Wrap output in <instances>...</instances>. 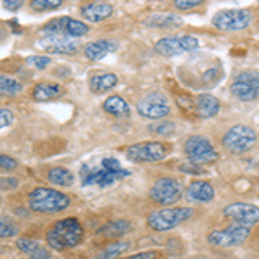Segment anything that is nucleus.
Masks as SVG:
<instances>
[{
  "label": "nucleus",
  "instance_id": "f257e3e1",
  "mask_svg": "<svg viewBox=\"0 0 259 259\" xmlns=\"http://www.w3.org/2000/svg\"><path fill=\"white\" fill-rule=\"evenodd\" d=\"M71 204V197L56 189H47V187H38L33 189L28 195V206L33 212H41V214H54L68 209Z\"/></svg>",
  "mask_w": 259,
  "mask_h": 259
},
{
  "label": "nucleus",
  "instance_id": "f03ea898",
  "mask_svg": "<svg viewBox=\"0 0 259 259\" xmlns=\"http://www.w3.org/2000/svg\"><path fill=\"white\" fill-rule=\"evenodd\" d=\"M83 239V227L76 218H66L47 232V244L56 250L73 249Z\"/></svg>",
  "mask_w": 259,
  "mask_h": 259
},
{
  "label": "nucleus",
  "instance_id": "7ed1b4c3",
  "mask_svg": "<svg viewBox=\"0 0 259 259\" xmlns=\"http://www.w3.org/2000/svg\"><path fill=\"white\" fill-rule=\"evenodd\" d=\"M194 216L192 207H173L164 206L162 209L152 211L147 216V227L154 232H169V230L180 227Z\"/></svg>",
  "mask_w": 259,
  "mask_h": 259
},
{
  "label": "nucleus",
  "instance_id": "20e7f679",
  "mask_svg": "<svg viewBox=\"0 0 259 259\" xmlns=\"http://www.w3.org/2000/svg\"><path fill=\"white\" fill-rule=\"evenodd\" d=\"M257 144V133L247 124H233L221 139V145L230 154H245Z\"/></svg>",
  "mask_w": 259,
  "mask_h": 259
},
{
  "label": "nucleus",
  "instance_id": "39448f33",
  "mask_svg": "<svg viewBox=\"0 0 259 259\" xmlns=\"http://www.w3.org/2000/svg\"><path fill=\"white\" fill-rule=\"evenodd\" d=\"M183 152L189 157L190 162H195L199 166L211 164V162L218 161L220 152L214 147V144L204 135H192L185 140L183 145Z\"/></svg>",
  "mask_w": 259,
  "mask_h": 259
},
{
  "label": "nucleus",
  "instance_id": "423d86ee",
  "mask_svg": "<svg viewBox=\"0 0 259 259\" xmlns=\"http://www.w3.org/2000/svg\"><path fill=\"white\" fill-rule=\"evenodd\" d=\"M230 94L240 102H254L259 99V71L244 69L230 83Z\"/></svg>",
  "mask_w": 259,
  "mask_h": 259
},
{
  "label": "nucleus",
  "instance_id": "0eeeda50",
  "mask_svg": "<svg viewBox=\"0 0 259 259\" xmlns=\"http://www.w3.org/2000/svg\"><path fill=\"white\" fill-rule=\"evenodd\" d=\"M250 235V228L240 223H232L227 228L221 230H212L207 235V244L212 247H221V249H230L242 245Z\"/></svg>",
  "mask_w": 259,
  "mask_h": 259
},
{
  "label": "nucleus",
  "instance_id": "6e6552de",
  "mask_svg": "<svg viewBox=\"0 0 259 259\" xmlns=\"http://www.w3.org/2000/svg\"><path fill=\"white\" fill-rule=\"evenodd\" d=\"M152 202L159 204V206H173L177 204L183 195V187L177 178L173 177H162L156 180L152 189L149 192Z\"/></svg>",
  "mask_w": 259,
  "mask_h": 259
},
{
  "label": "nucleus",
  "instance_id": "1a4fd4ad",
  "mask_svg": "<svg viewBox=\"0 0 259 259\" xmlns=\"http://www.w3.org/2000/svg\"><path fill=\"white\" fill-rule=\"evenodd\" d=\"M252 23V14L247 9H225L212 16V26L221 31L247 30Z\"/></svg>",
  "mask_w": 259,
  "mask_h": 259
},
{
  "label": "nucleus",
  "instance_id": "9d476101",
  "mask_svg": "<svg viewBox=\"0 0 259 259\" xmlns=\"http://www.w3.org/2000/svg\"><path fill=\"white\" fill-rule=\"evenodd\" d=\"M168 147L161 142H140L126 149V157L133 162H159L168 156Z\"/></svg>",
  "mask_w": 259,
  "mask_h": 259
},
{
  "label": "nucleus",
  "instance_id": "9b49d317",
  "mask_svg": "<svg viewBox=\"0 0 259 259\" xmlns=\"http://www.w3.org/2000/svg\"><path fill=\"white\" fill-rule=\"evenodd\" d=\"M90 31V26L85 21L73 19V18H57L49 21L47 24L41 26V35H66L71 38H80Z\"/></svg>",
  "mask_w": 259,
  "mask_h": 259
},
{
  "label": "nucleus",
  "instance_id": "f8f14e48",
  "mask_svg": "<svg viewBox=\"0 0 259 259\" xmlns=\"http://www.w3.org/2000/svg\"><path fill=\"white\" fill-rule=\"evenodd\" d=\"M169 111L171 107L168 99L161 92H152V94L145 95L144 99H140L139 104H137V112L145 119H152V121L164 119L169 114Z\"/></svg>",
  "mask_w": 259,
  "mask_h": 259
},
{
  "label": "nucleus",
  "instance_id": "ddd939ff",
  "mask_svg": "<svg viewBox=\"0 0 259 259\" xmlns=\"http://www.w3.org/2000/svg\"><path fill=\"white\" fill-rule=\"evenodd\" d=\"M156 52L164 57L180 56L185 52H194L199 49V40L192 35H180V36H164L156 41Z\"/></svg>",
  "mask_w": 259,
  "mask_h": 259
},
{
  "label": "nucleus",
  "instance_id": "4468645a",
  "mask_svg": "<svg viewBox=\"0 0 259 259\" xmlns=\"http://www.w3.org/2000/svg\"><path fill=\"white\" fill-rule=\"evenodd\" d=\"M81 183L83 185H99V187H109L118 180L126 178L130 175V171L119 168V169H111L106 166H100L99 169H92L90 166H83L81 171Z\"/></svg>",
  "mask_w": 259,
  "mask_h": 259
},
{
  "label": "nucleus",
  "instance_id": "2eb2a0df",
  "mask_svg": "<svg viewBox=\"0 0 259 259\" xmlns=\"http://www.w3.org/2000/svg\"><path fill=\"white\" fill-rule=\"evenodd\" d=\"M225 218H228L233 223H240L245 227H254L256 223H259V207L252 206V204H245V202H233L228 204L223 209Z\"/></svg>",
  "mask_w": 259,
  "mask_h": 259
},
{
  "label": "nucleus",
  "instance_id": "dca6fc26",
  "mask_svg": "<svg viewBox=\"0 0 259 259\" xmlns=\"http://www.w3.org/2000/svg\"><path fill=\"white\" fill-rule=\"evenodd\" d=\"M36 47H40L41 50L50 54H66V56H71V54H76L80 50V44L66 35H45L36 41Z\"/></svg>",
  "mask_w": 259,
  "mask_h": 259
},
{
  "label": "nucleus",
  "instance_id": "f3484780",
  "mask_svg": "<svg viewBox=\"0 0 259 259\" xmlns=\"http://www.w3.org/2000/svg\"><path fill=\"white\" fill-rule=\"evenodd\" d=\"M81 16L90 23H102L104 19L112 16V6L106 0H94L81 7Z\"/></svg>",
  "mask_w": 259,
  "mask_h": 259
},
{
  "label": "nucleus",
  "instance_id": "a211bd4d",
  "mask_svg": "<svg viewBox=\"0 0 259 259\" xmlns=\"http://www.w3.org/2000/svg\"><path fill=\"white\" fill-rule=\"evenodd\" d=\"M187 199L197 204H207L214 199V189H212L209 182L195 180V182H192L189 185V189H187Z\"/></svg>",
  "mask_w": 259,
  "mask_h": 259
},
{
  "label": "nucleus",
  "instance_id": "6ab92c4d",
  "mask_svg": "<svg viewBox=\"0 0 259 259\" xmlns=\"http://www.w3.org/2000/svg\"><path fill=\"white\" fill-rule=\"evenodd\" d=\"M220 109H221V104L214 95L200 94L195 97V114H197L199 118L211 119L218 114Z\"/></svg>",
  "mask_w": 259,
  "mask_h": 259
},
{
  "label": "nucleus",
  "instance_id": "aec40b11",
  "mask_svg": "<svg viewBox=\"0 0 259 259\" xmlns=\"http://www.w3.org/2000/svg\"><path fill=\"white\" fill-rule=\"evenodd\" d=\"M116 49H118V44L112 40H95L87 45L83 54H85V57L89 61H100V59H104L107 54L114 52Z\"/></svg>",
  "mask_w": 259,
  "mask_h": 259
},
{
  "label": "nucleus",
  "instance_id": "412c9836",
  "mask_svg": "<svg viewBox=\"0 0 259 259\" xmlns=\"http://www.w3.org/2000/svg\"><path fill=\"white\" fill-rule=\"evenodd\" d=\"M61 95H64V89L57 83H38V85L33 89L31 97L36 102H49V100L59 99Z\"/></svg>",
  "mask_w": 259,
  "mask_h": 259
},
{
  "label": "nucleus",
  "instance_id": "4be33fe9",
  "mask_svg": "<svg viewBox=\"0 0 259 259\" xmlns=\"http://www.w3.org/2000/svg\"><path fill=\"white\" fill-rule=\"evenodd\" d=\"M118 85V76L114 73H99L94 74L89 81V87L94 94H106Z\"/></svg>",
  "mask_w": 259,
  "mask_h": 259
},
{
  "label": "nucleus",
  "instance_id": "5701e85b",
  "mask_svg": "<svg viewBox=\"0 0 259 259\" xmlns=\"http://www.w3.org/2000/svg\"><path fill=\"white\" fill-rule=\"evenodd\" d=\"M102 109L107 112V114L114 116V118H128L132 114V109H130L128 102L119 95H111L107 97L106 102L102 104Z\"/></svg>",
  "mask_w": 259,
  "mask_h": 259
},
{
  "label": "nucleus",
  "instance_id": "b1692460",
  "mask_svg": "<svg viewBox=\"0 0 259 259\" xmlns=\"http://www.w3.org/2000/svg\"><path fill=\"white\" fill-rule=\"evenodd\" d=\"M18 247L23 250L24 254L31 256V259H49L50 254L49 250L40 245L36 240H31V239H19L18 240Z\"/></svg>",
  "mask_w": 259,
  "mask_h": 259
},
{
  "label": "nucleus",
  "instance_id": "393cba45",
  "mask_svg": "<svg viewBox=\"0 0 259 259\" xmlns=\"http://www.w3.org/2000/svg\"><path fill=\"white\" fill-rule=\"evenodd\" d=\"M132 230V223L126 220H118V221H111V223L104 225L102 228L99 230L100 237H107V239H112V237H121L124 233H128Z\"/></svg>",
  "mask_w": 259,
  "mask_h": 259
},
{
  "label": "nucleus",
  "instance_id": "a878e982",
  "mask_svg": "<svg viewBox=\"0 0 259 259\" xmlns=\"http://www.w3.org/2000/svg\"><path fill=\"white\" fill-rule=\"evenodd\" d=\"M145 23L152 28H175L182 24V19L175 14H169V12H164V14H152L149 16Z\"/></svg>",
  "mask_w": 259,
  "mask_h": 259
},
{
  "label": "nucleus",
  "instance_id": "bb28decb",
  "mask_svg": "<svg viewBox=\"0 0 259 259\" xmlns=\"http://www.w3.org/2000/svg\"><path fill=\"white\" fill-rule=\"evenodd\" d=\"M47 178L52 185H59V187H71L74 183V175L68 168H61V166L50 169Z\"/></svg>",
  "mask_w": 259,
  "mask_h": 259
},
{
  "label": "nucleus",
  "instance_id": "cd10ccee",
  "mask_svg": "<svg viewBox=\"0 0 259 259\" xmlns=\"http://www.w3.org/2000/svg\"><path fill=\"white\" fill-rule=\"evenodd\" d=\"M128 247H130V244L126 240H118V242H114V244H109L104 250H100L95 259H114V257H118L119 254H123Z\"/></svg>",
  "mask_w": 259,
  "mask_h": 259
},
{
  "label": "nucleus",
  "instance_id": "c85d7f7f",
  "mask_svg": "<svg viewBox=\"0 0 259 259\" xmlns=\"http://www.w3.org/2000/svg\"><path fill=\"white\" fill-rule=\"evenodd\" d=\"M23 92V85L16 78L0 74V95H18Z\"/></svg>",
  "mask_w": 259,
  "mask_h": 259
},
{
  "label": "nucleus",
  "instance_id": "c756f323",
  "mask_svg": "<svg viewBox=\"0 0 259 259\" xmlns=\"http://www.w3.org/2000/svg\"><path fill=\"white\" fill-rule=\"evenodd\" d=\"M175 130H177V124L171 123V121H166V119H159L157 123H154L149 126V132L157 137H169L175 133Z\"/></svg>",
  "mask_w": 259,
  "mask_h": 259
},
{
  "label": "nucleus",
  "instance_id": "7c9ffc66",
  "mask_svg": "<svg viewBox=\"0 0 259 259\" xmlns=\"http://www.w3.org/2000/svg\"><path fill=\"white\" fill-rule=\"evenodd\" d=\"M62 6V0H30V7L36 12H49L54 9H59Z\"/></svg>",
  "mask_w": 259,
  "mask_h": 259
},
{
  "label": "nucleus",
  "instance_id": "2f4dec72",
  "mask_svg": "<svg viewBox=\"0 0 259 259\" xmlns=\"http://www.w3.org/2000/svg\"><path fill=\"white\" fill-rule=\"evenodd\" d=\"M16 235H18V227L11 220L0 216V237L2 239H9V237H16Z\"/></svg>",
  "mask_w": 259,
  "mask_h": 259
},
{
  "label": "nucleus",
  "instance_id": "473e14b6",
  "mask_svg": "<svg viewBox=\"0 0 259 259\" xmlns=\"http://www.w3.org/2000/svg\"><path fill=\"white\" fill-rule=\"evenodd\" d=\"M26 62L36 69H45L47 66H50V62L52 61H50L49 56H31V57H28Z\"/></svg>",
  "mask_w": 259,
  "mask_h": 259
},
{
  "label": "nucleus",
  "instance_id": "72a5a7b5",
  "mask_svg": "<svg viewBox=\"0 0 259 259\" xmlns=\"http://www.w3.org/2000/svg\"><path fill=\"white\" fill-rule=\"evenodd\" d=\"M206 0H175L173 6L177 7V11H190L199 7L200 4H204Z\"/></svg>",
  "mask_w": 259,
  "mask_h": 259
},
{
  "label": "nucleus",
  "instance_id": "f704fd0d",
  "mask_svg": "<svg viewBox=\"0 0 259 259\" xmlns=\"http://www.w3.org/2000/svg\"><path fill=\"white\" fill-rule=\"evenodd\" d=\"M14 123V112L9 109H0V130L11 126Z\"/></svg>",
  "mask_w": 259,
  "mask_h": 259
},
{
  "label": "nucleus",
  "instance_id": "c9c22d12",
  "mask_svg": "<svg viewBox=\"0 0 259 259\" xmlns=\"http://www.w3.org/2000/svg\"><path fill=\"white\" fill-rule=\"evenodd\" d=\"M180 171H182V173H187V175H200V173H204L202 166L195 164V162H190V161L180 164Z\"/></svg>",
  "mask_w": 259,
  "mask_h": 259
},
{
  "label": "nucleus",
  "instance_id": "e433bc0d",
  "mask_svg": "<svg viewBox=\"0 0 259 259\" xmlns=\"http://www.w3.org/2000/svg\"><path fill=\"white\" fill-rule=\"evenodd\" d=\"M18 185H19V180L14 177L0 178V189L2 190H14V189H18Z\"/></svg>",
  "mask_w": 259,
  "mask_h": 259
},
{
  "label": "nucleus",
  "instance_id": "4c0bfd02",
  "mask_svg": "<svg viewBox=\"0 0 259 259\" xmlns=\"http://www.w3.org/2000/svg\"><path fill=\"white\" fill-rule=\"evenodd\" d=\"M18 166V161L11 156H6V154H0V168L2 169H14Z\"/></svg>",
  "mask_w": 259,
  "mask_h": 259
},
{
  "label": "nucleus",
  "instance_id": "58836bf2",
  "mask_svg": "<svg viewBox=\"0 0 259 259\" xmlns=\"http://www.w3.org/2000/svg\"><path fill=\"white\" fill-rule=\"evenodd\" d=\"M2 4L9 11H19L24 6V0H2Z\"/></svg>",
  "mask_w": 259,
  "mask_h": 259
},
{
  "label": "nucleus",
  "instance_id": "ea45409f",
  "mask_svg": "<svg viewBox=\"0 0 259 259\" xmlns=\"http://www.w3.org/2000/svg\"><path fill=\"white\" fill-rule=\"evenodd\" d=\"M156 257H157L156 250H144V252L133 254V256H128V257H124V259H156Z\"/></svg>",
  "mask_w": 259,
  "mask_h": 259
},
{
  "label": "nucleus",
  "instance_id": "a19ab883",
  "mask_svg": "<svg viewBox=\"0 0 259 259\" xmlns=\"http://www.w3.org/2000/svg\"><path fill=\"white\" fill-rule=\"evenodd\" d=\"M220 78V74H218V69H209L206 74H204V83H214L216 80Z\"/></svg>",
  "mask_w": 259,
  "mask_h": 259
},
{
  "label": "nucleus",
  "instance_id": "79ce46f5",
  "mask_svg": "<svg viewBox=\"0 0 259 259\" xmlns=\"http://www.w3.org/2000/svg\"><path fill=\"white\" fill-rule=\"evenodd\" d=\"M4 36H6V31H4V30H2V28H0V40H2V38H4Z\"/></svg>",
  "mask_w": 259,
  "mask_h": 259
}]
</instances>
